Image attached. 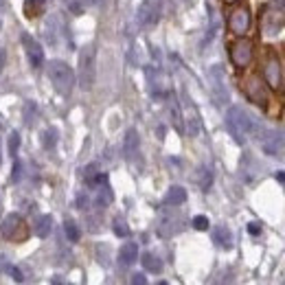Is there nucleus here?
Wrapping results in <instances>:
<instances>
[{"mask_svg":"<svg viewBox=\"0 0 285 285\" xmlns=\"http://www.w3.org/2000/svg\"><path fill=\"white\" fill-rule=\"evenodd\" d=\"M208 217H204V215H197V217H193V228L195 231H208Z\"/></svg>","mask_w":285,"mask_h":285,"instance_id":"nucleus-29","label":"nucleus"},{"mask_svg":"<svg viewBox=\"0 0 285 285\" xmlns=\"http://www.w3.org/2000/svg\"><path fill=\"white\" fill-rule=\"evenodd\" d=\"M185 200H187V191L182 189V187H171L165 195V204H169V206H180Z\"/></svg>","mask_w":285,"mask_h":285,"instance_id":"nucleus-18","label":"nucleus"},{"mask_svg":"<svg viewBox=\"0 0 285 285\" xmlns=\"http://www.w3.org/2000/svg\"><path fill=\"white\" fill-rule=\"evenodd\" d=\"M211 182H213L211 171H208L206 167H200V169H197V185H200V189L208 191V189H211Z\"/></svg>","mask_w":285,"mask_h":285,"instance_id":"nucleus-23","label":"nucleus"},{"mask_svg":"<svg viewBox=\"0 0 285 285\" xmlns=\"http://www.w3.org/2000/svg\"><path fill=\"white\" fill-rule=\"evenodd\" d=\"M2 2H4V0H0V4H2Z\"/></svg>","mask_w":285,"mask_h":285,"instance_id":"nucleus-43","label":"nucleus"},{"mask_svg":"<svg viewBox=\"0 0 285 285\" xmlns=\"http://www.w3.org/2000/svg\"><path fill=\"white\" fill-rule=\"evenodd\" d=\"M22 47H24V50H27V57H29V62H31V66H33V68H40V66L44 64V48H42V44H40L33 35L22 33Z\"/></svg>","mask_w":285,"mask_h":285,"instance_id":"nucleus-8","label":"nucleus"},{"mask_svg":"<svg viewBox=\"0 0 285 285\" xmlns=\"http://www.w3.org/2000/svg\"><path fill=\"white\" fill-rule=\"evenodd\" d=\"M123 149H125L127 158H134V156H136V151H139V132H136V130H127Z\"/></svg>","mask_w":285,"mask_h":285,"instance_id":"nucleus-17","label":"nucleus"},{"mask_svg":"<svg viewBox=\"0 0 285 285\" xmlns=\"http://www.w3.org/2000/svg\"><path fill=\"white\" fill-rule=\"evenodd\" d=\"M139 18L145 27H151V24L158 22L160 18V0H145L139 11Z\"/></svg>","mask_w":285,"mask_h":285,"instance_id":"nucleus-12","label":"nucleus"},{"mask_svg":"<svg viewBox=\"0 0 285 285\" xmlns=\"http://www.w3.org/2000/svg\"><path fill=\"white\" fill-rule=\"evenodd\" d=\"M274 178H277L279 182H285V171H277V176H274Z\"/></svg>","mask_w":285,"mask_h":285,"instance_id":"nucleus-39","label":"nucleus"},{"mask_svg":"<svg viewBox=\"0 0 285 285\" xmlns=\"http://www.w3.org/2000/svg\"><path fill=\"white\" fill-rule=\"evenodd\" d=\"M4 270H7V272H9V274H11V277H13V281H18V283H22V281H24V274L20 272V270H18L16 266H7Z\"/></svg>","mask_w":285,"mask_h":285,"instance_id":"nucleus-30","label":"nucleus"},{"mask_svg":"<svg viewBox=\"0 0 285 285\" xmlns=\"http://www.w3.org/2000/svg\"><path fill=\"white\" fill-rule=\"evenodd\" d=\"M136 259H139V246H136L134 241L123 243V246H121V250H119V261H121V266H132Z\"/></svg>","mask_w":285,"mask_h":285,"instance_id":"nucleus-14","label":"nucleus"},{"mask_svg":"<svg viewBox=\"0 0 285 285\" xmlns=\"http://www.w3.org/2000/svg\"><path fill=\"white\" fill-rule=\"evenodd\" d=\"M158 285H167V283H158Z\"/></svg>","mask_w":285,"mask_h":285,"instance_id":"nucleus-41","label":"nucleus"},{"mask_svg":"<svg viewBox=\"0 0 285 285\" xmlns=\"http://www.w3.org/2000/svg\"><path fill=\"white\" fill-rule=\"evenodd\" d=\"M226 2H228V4H233V2H235V0H226Z\"/></svg>","mask_w":285,"mask_h":285,"instance_id":"nucleus-40","label":"nucleus"},{"mask_svg":"<svg viewBox=\"0 0 285 285\" xmlns=\"http://www.w3.org/2000/svg\"><path fill=\"white\" fill-rule=\"evenodd\" d=\"M132 285H147L145 274H134V277H132Z\"/></svg>","mask_w":285,"mask_h":285,"instance_id":"nucleus-33","label":"nucleus"},{"mask_svg":"<svg viewBox=\"0 0 285 285\" xmlns=\"http://www.w3.org/2000/svg\"><path fill=\"white\" fill-rule=\"evenodd\" d=\"M50 231H53V217L50 215H42L38 217V222H35V235L38 237H48Z\"/></svg>","mask_w":285,"mask_h":285,"instance_id":"nucleus-19","label":"nucleus"},{"mask_svg":"<svg viewBox=\"0 0 285 285\" xmlns=\"http://www.w3.org/2000/svg\"><path fill=\"white\" fill-rule=\"evenodd\" d=\"M142 268H145L147 272H151V274H158V272H162V261L156 257V254L145 252L142 254Z\"/></svg>","mask_w":285,"mask_h":285,"instance_id":"nucleus-20","label":"nucleus"},{"mask_svg":"<svg viewBox=\"0 0 285 285\" xmlns=\"http://www.w3.org/2000/svg\"><path fill=\"white\" fill-rule=\"evenodd\" d=\"M246 95L252 103L257 105H266L268 103V93H266V86L259 77H250L246 81Z\"/></svg>","mask_w":285,"mask_h":285,"instance_id":"nucleus-10","label":"nucleus"},{"mask_svg":"<svg viewBox=\"0 0 285 285\" xmlns=\"http://www.w3.org/2000/svg\"><path fill=\"white\" fill-rule=\"evenodd\" d=\"M272 9H277V11L285 9V0H272Z\"/></svg>","mask_w":285,"mask_h":285,"instance_id":"nucleus-36","label":"nucleus"},{"mask_svg":"<svg viewBox=\"0 0 285 285\" xmlns=\"http://www.w3.org/2000/svg\"><path fill=\"white\" fill-rule=\"evenodd\" d=\"M0 233H2L4 239H13V241H18V239H24L27 228H24V222H22V217H20L18 213H9V215L2 220V224H0Z\"/></svg>","mask_w":285,"mask_h":285,"instance_id":"nucleus-5","label":"nucleus"},{"mask_svg":"<svg viewBox=\"0 0 285 285\" xmlns=\"http://www.w3.org/2000/svg\"><path fill=\"white\" fill-rule=\"evenodd\" d=\"M47 0H24V16L27 18H35L38 13H42Z\"/></svg>","mask_w":285,"mask_h":285,"instance_id":"nucleus-21","label":"nucleus"},{"mask_svg":"<svg viewBox=\"0 0 285 285\" xmlns=\"http://www.w3.org/2000/svg\"><path fill=\"white\" fill-rule=\"evenodd\" d=\"M213 241H215L220 248H224V250H231L233 248V233L228 231L226 226H217L215 231H213Z\"/></svg>","mask_w":285,"mask_h":285,"instance_id":"nucleus-15","label":"nucleus"},{"mask_svg":"<svg viewBox=\"0 0 285 285\" xmlns=\"http://www.w3.org/2000/svg\"><path fill=\"white\" fill-rule=\"evenodd\" d=\"M77 206H79V208H86V206H88V197H86L84 193H81V195H77Z\"/></svg>","mask_w":285,"mask_h":285,"instance_id":"nucleus-35","label":"nucleus"},{"mask_svg":"<svg viewBox=\"0 0 285 285\" xmlns=\"http://www.w3.org/2000/svg\"><path fill=\"white\" fill-rule=\"evenodd\" d=\"M112 231H114L116 237H127V235H130V228H127L125 220H121V217H116V220L112 222Z\"/></svg>","mask_w":285,"mask_h":285,"instance_id":"nucleus-27","label":"nucleus"},{"mask_svg":"<svg viewBox=\"0 0 285 285\" xmlns=\"http://www.w3.org/2000/svg\"><path fill=\"white\" fill-rule=\"evenodd\" d=\"M248 233H250V235H259V233H261V224H257V222L248 224Z\"/></svg>","mask_w":285,"mask_h":285,"instance_id":"nucleus-34","label":"nucleus"},{"mask_svg":"<svg viewBox=\"0 0 285 285\" xmlns=\"http://www.w3.org/2000/svg\"><path fill=\"white\" fill-rule=\"evenodd\" d=\"M20 178H22V165L16 162L13 165V174H11V182H20Z\"/></svg>","mask_w":285,"mask_h":285,"instance_id":"nucleus-32","label":"nucleus"},{"mask_svg":"<svg viewBox=\"0 0 285 285\" xmlns=\"http://www.w3.org/2000/svg\"><path fill=\"white\" fill-rule=\"evenodd\" d=\"M208 77H211V86H213L215 101H217V103H226V101H228V88H226V84H224V75H222L220 66H213L211 73H208Z\"/></svg>","mask_w":285,"mask_h":285,"instance_id":"nucleus-9","label":"nucleus"},{"mask_svg":"<svg viewBox=\"0 0 285 285\" xmlns=\"http://www.w3.org/2000/svg\"><path fill=\"white\" fill-rule=\"evenodd\" d=\"M0 162H2V156H0Z\"/></svg>","mask_w":285,"mask_h":285,"instance_id":"nucleus-42","label":"nucleus"},{"mask_svg":"<svg viewBox=\"0 0 285 285\" xmlns=\"http://www.w3.org/2000/svg\"><path fill=\"white\" fill-rule=\"evenodd\" d=\"M64 233H66V237H68V241H79V237H81L79 226L73 220H66L64 222Z\"/></svg>","mask_w":285,"mask_h":285,"instance_id":"nucleus-24","label":"nucleus"},{"mask_svg":"<svg viewBox=\"0 0 285 285\" xmlns=\"http://www.w3.org/2000/svg\"><path fill=\"white\" fill-rule=\"evenodd\" d=\"M42 145H44V149H53L55 145H57V130H47V132H42Z\"/></svg>","mask_w":285,"mask_h":285,"instance_id":"nucleus-26","label":"nucleus"},{"mask_svg":"<svg viewBox=\"0 0 285 285\" xmlns=\"http://www.w3.org/2000/svg\"><path fill=\"white\" fill-rule=\"evenodd\" d=\"M259 142L266 154L274 156L285 149V132L283 130H259Z\"/></svg>","mask_w":285,"mask_h":285,"instance_id":"nucleus-4","label":"nucleus"},{"mask_svg":"<svg viewBox=\"0 0 285 285\" xmlns=\"http://www.w3.org/2000/svg\"><path fill=\"white\" fill-rule=\"evenodd\" d=\"M263 79H266V84L270 86V88H274V90L281 88V79H283L281 62H279V57L274 53L268 55V62H266V66H263Z\"/></svg>","mask_w":285,"mask_h":285,"instance_id":"nucleus-7","label":"nucleus"},{"mask_svg":"<svg viewBox=\"0 0 285 285\" xmlns=\"http://www.w3.org/2000/svg\"><path fill=\"white\" fill-rule=\"evenodd\" d=\"M231 59L237 68H243L252 62V42L250 40H237L231 47Z\"/></svg>","mask_w":285,"mask_h":285,"instance_id":"nucleus-6","label":"nucleus"},{"mask_svg":"<svg viewBox=\"0 0 285 285\" xmlns=\"http://www.w3.org/2000/svg\"><path fill=\"white\" fill-rule=\"evenodd\" d=\"M33 114H35V103H33V101H29L27 108H24V121L33 123Z\"/></svg>","mask_w":285,"mask_h":285,"instance_id":"nucleus-31","label":"nucleus"},{"mask_svg":"<svg viewBox=\"0 0 285 285\" xmlns=\"http://www.w3.org/2000/svg\"><path fill=\"white\" fill-rule=\"evenodd\" d=\"M95 57H96V50L93 44H88V47L79 50V86L84 90H90L95 84V77H96Z\"/></svg>","mask_w":285,"mask_h":285,"instance_id":"nucleus-3","label":"nucleus"},{"mask_svg":"<svg viewBox=\"0 0 285 285\" xmlns=\"http://www.w3.org/2000/svg\"><path fill=\"white\" fill-rule=\"evenodd\" d=\"M185 103H187V110H189V114L185 116V125H187V134L195 136L197 132H200V119H197V112H195V105L191 103L189 99H187L185 95Z\"/></svg>","mask_w":285,"mask_h":285,"instance_id":"nucleus-13","label":"nucleus"},{"mask_svg":"<svg viewBox=\"0 0 285 285\" xmlns=\"http://www.w3.org/2000/svg\"><path fill=\"white\" fill-rule=\"evenodd\" d=\"M7 147H9V156H16L18 154V147H20V134H18V132H11V134H9Z\"/></svg>","mask_w":285,"mask_h":285,"instance_id":"nucleus-28","label":"nucleus"},{"mask_svg":"<svg viewBox=\"0 0 285 285\" xmlns=\"http://www.w3.org/2000/svg\"><path fill=\"white\" fill-rule=\"evenodd\" d=\"M283 29V16H279L277 9H272V11L266 16V33L268 35H274L279 33Z\"/></svg>","mask_w":285,"mask_h":285,"instance_id":"nucleus-16","label":"nucleus"},{"mask_svg":"<svg viewBox=\"0 0 285 285\" xmlns=\"http://www.w3.org/2000/svg\"><path fill=\"white\" fill-rule=\"evenodd\" d=\"M70 9H73V13H81V11H84L79 2H70Z\"/></svg>","mask_w":285,"mask_h":285,"instance_id":"nucleus-38","label":"nucleus"},{"mask_svg":"<svg viewBox=\"0 0 285 285\" xmlns=\"http://www.w3.org/2000/svg\"><path fill=\"white\" fill-rule=\"evenodd\" d=\"M169 110H171V121H174L178 132H185V123H182V114H180V105H178L176 99L169 101Z\"/></svg>","mask_w":285,"mask_h":285,"instance_id":"nucleus-22","label":"nucleus"},{"mask_svg":"<svg viewBox=\"0 0 285 285\" xmlns=\"http://www.w3.org/2000/svg\"><path fill=\"white\" fill-rule=\"evenodd\" d=\"M228 27H231L233 33L243 35L250 29V11L248 9H235L231 13V18H228Z\"/></svg>","mask_w":285,"mask_h":285,"instance_id":"nucleus-11","label":"nucleus"},{"mask_svg":"<svg viewBox=\"0 0 285 285\" xmlns=\"http://www.w3.org/2000/svg\"><path fill=\"white\" fill-rule=\"evenodd\" d=\"M110 202H112V191H110L108 182H105V185H101L99 193H96V206H108Z\"/></svg>","mask_w":285,"mask_h":285,"instance_id":"nucleus-25","label":"nucleus"},{"mask_svg":"<svg viewBox=\"0 0 285 285\" xmlns=\"http://www.w3.org/2000/svg\"><path fill=\"white\" fill-rule=\"evenodd\" d=\"M4 64H7V53H4V50H2V48H0V73H2Z\"/></svg>","mask_w":285,"mask_h":285,"instance_id":"nucleus-37","label":"nucleus"},{"mask_svg":"<svg viewBox=\"0 0 285 285\" xmlns=\"http://www.w3.org/2000/svg\"><path fill=\"white\" fill-rule=\"evenodd\" d=\"M226 127H228L231 136L239 142V145H243L250 134L259 132L257 121H254L243 108H239V105H233V108H228V112H226Z\"/></svg>","mask_w":285,"mask_h":285,"instance_id":"nucleus-1","label":"nucleus"},{"mask_svg":"<svg viewBox=\"0 0 285 285\" xmlns=\"http://www.w3.org/2000/svg\"><path fill=\"white\" fill-rule=\"evenodd\" d=\"M48 77H50V84L55 86V90H57L59 95H70V90H73V86H75V73L66 62L53 59V62L48 64Z\"/></svg>","mask_w":285,"mask_h":285,"instance_id":"nucleus-2","label":"nucleus"}]
</instances>
